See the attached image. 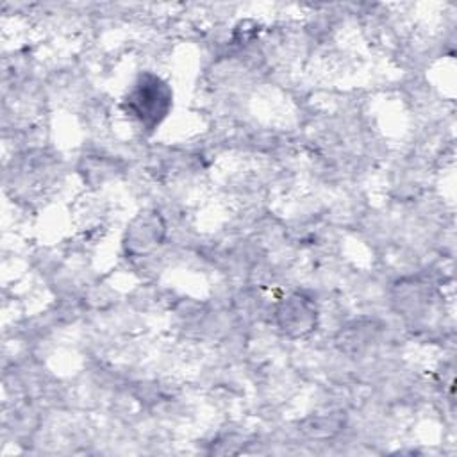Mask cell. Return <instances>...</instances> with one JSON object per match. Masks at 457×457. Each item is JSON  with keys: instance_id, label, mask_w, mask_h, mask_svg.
I'll return each instance as SVG.
<instances>
[{"instance_id": "obj_3", "label": "cell", "mask_w": 457, "mask_h": 457, "mask_svg": "<svg viewBox=\"0 0 457 457\" xmlns=\"http://www.w3.org/2000/svg\"><path fill=\"white\" fill-rule=\"evenodd\" d=\"M162 223L157 218H137L134 225L127 230L129 236V246L130 248H139V250H148L152 248L162 236Z\"/></svg>"}, {"instance_id": "obj_2", "label": "cell", "mask_w": 457, "mask_h": 457, "mask_svg": "<svg viewBox=\"0 0 457 457\" xmlns=\"http://www.w3.org/2000/svg\"><path fill=\"white\" fill-rule=\"evenodd\" d=\"M277 320L284 332L295 337H302L316 327L318 312L307 296L291 295L277 309Z\"/></svg>"}, {"instance_id": "obj_1", "label": "cell", "mask_w": 457, "mask_h": 457, "mask_svg": "<svg viewBox=\"0 0 457 457\" xmlns=\"http://www.w3.org/2000/svg\"><path fill=\"white\" fill-rule=\"evenodd\" d=\"M173 93L161 77L139 75L123 98V111L145 130H154L170 112Z\"/></svg>"}]
</instances>
